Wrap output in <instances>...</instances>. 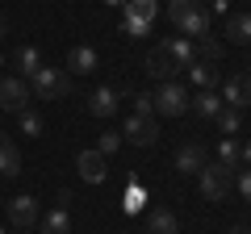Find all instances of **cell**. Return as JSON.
Returning <instances> with one entry per match:
<instances>
[{
    "mask_svg": "<svg viewBox=\"0 0 251 234\" xmlns=\"http://www.w3.org/2000/svg\"><path fill=\"white\" fill-rule=\"evenodd\" d=\"M184 71H188V80L197 84V88H214V84H218V67L214 63H201V59H197V63H188Z\"/></svg>",
    "mask_w": 251,
    "mask_h": 234,
    "instance_id": "obj_22",
    "label": "cell"
},
{
    "mask_svg": "<svg viewBox=\"0 0 251 234\" xmlns=\"http://www.w3.org/2000/svg\"><path fill=\"white\" fill-rule=\"evenodd\" d=\"M29 92H34L38 100H63L72 92V75L63 71V67H46L42 63V71L29 80Z\"/></svg>",
    "mask_w": 251,
    "mask_h": 234,
    "instance_id": "obj_4",
    "label": "cell"
},
{
    "mask_svg": "<svg viewBox=\"0 0 251 234\" xmlns=\"http://www.w3.org/2000/svg\"><path fill=\"white\" fill-rule=\"evenodd\" d=\"M117 146H122V134H100V142H97V151H100V155H105V159H109V155H113Z\"/></svg>",
    "mask_w": 251,
    "mask_h": 234,
    "instance_id": "obj_29",
    "label": "cell"
},
{
    "mask_svg": "<svg viewBox=\"0 0 251 234\" xmlns=\"http://www.w3.org/2000/svg\"><path fill=\"white\" fill-rule=\"evenodd\" d=\"M209 4H214V0H209Z\"/></svg>",
    "mask_w": 251,
    "mask_h": 234,
    "instance_id": "obj_37",
    "label": "cell"
},
{
    "mask_svg": "<svg viewBox=\"0 0 251 234\" xmlns=\"http://www.w3.org/2000/svg\"><path fill=\"white\" fill-rule=\"evenodd\" d=\"M122 142H134V146H155L159 142V121L143 113H130L122 126Z\"/></svg>",
    "mask_w": 251,
    "mask_h": 234,
    "instance_id": "obj_6",
    "label": "cell"
},
{
    "mask_svg": "<svg viewBox=\"0 0 251 234\" xmlns=\"http://www.w3.org/2000/svg\"><path fill=\"white\" fill-rule=\"evenodd\" d=\"M67 192H59V205L50 209L46 217H38V226H42V234H72V213H67Z\"/></svg>",
    "mask_w": 251,
    "mask_h": 234,
    "instance_id": "obj_12",
    "label": "cell"
},
{
    "mask_svg": "<svg viewBox=\"0 0 251 234\" xmlns=\"http://www.w3.org/2000/svg\"><path fill=\"white\" fill-rule=\"evenodd\" d=\"M168 17L176 25V34L188 38V42L209 38V9L201 0H168Z\"/></svg>",
    "mask_w": 251,
    "mask_h": 234,
    "instance_id": "obj_1",
    "label": "cell"
},
{
    "mask_svg": "<svg viewBox=\"0 0 251 234\" xmlns=\"http://www.w3.org/2000/svg\"><path fill=\"white\" fill-rule=\"evenodd\" d=\"M13 67H17V75L29 84L38 71H42V54H38V46H17V54H13Z\"/></svg>",
    "mask_w": 251,
    "mask_h": 234,
    "instance_id": "obj_15",
    "label": "cell"
},
{
    "mask_svg": "<svg viewBox=\"0 0 251 234\" xmlns=\"http://www.w3.org/2000/svg\"><path fill=\"white\" fill-rule=\"evenodd\" d=\"M17 121H21V134L42 138V113H38L34 105H29V109H21V113H17Z\"/></svg>",
    "mask_w": 251,
    "mask_h": 234,
    "instance_id": "obj_24",
    "label": "cell"
},
{
    "mask_svg": "<svg viewBox=\"0 0 251 234\" xmlns=\"http://www.w3.org/2000/svg\"><path fill=\"white\" fill-rule=\"evenodd\" d=\"M234 192L251 205V167H243V176H234Z\"/></svg>",
    "mask_w": 251,
    "mask_h": 234,
    "instance_id": "obj_27",
    "label": "cell"
},
{
    "mask_svg": "<svg viewBox=\"0 0 251 234\" xmlns=\"http://www.w3.org/2000/svg\"><path fill=\"white\" fill-rule=\"evenodd\" d=\"M193 50H197L201 63H218V59L226 54V46L218 42V38H201V42H193Z\"/></svg>",
    "mask_w": 251,
    "mask_h": 234,
    "instance_id": "obj_23",
    "label": "cell"
},
{
    "mask_svg": "<svg viewBox=\"0 0 251 234\" xmlns=\"http://www.w3.org/2000/svg\"><path fill=\"white\" fill-rule=\"evenodd\" d=\"M197 184H201V197H205V201H226L234 192V167L209 159L205 167L197 171Z\"/></svg>",
    "mask_w": 251,
    "mask_h": 234,
    "instance_id": "obj_2",
    "label": "cell"
},
{
    "mask_svg": "<svg viewBox=\"0 0 251 234\" xmlns=\"http://www.w3.org/2000/svg\"><path fill=\"white\" fill-rule=\"evenodd\" d=\"M38 201L34 197H13L9 201V222L17 226V230H29V226H38Z\"/></svg>",
    "mask_w": 251,
    "mask_h": 234,
    "instance_id": "obj_13",
    "label": "cell"
},
{
    "mask_svg": "<svg viewBox=\"0 0 251 234\" xmlns=\"http://www.w3.org/2000/svg\"><path fill=\"white\" fill-rule=\"evenodd\" d=\"M109 4H117V0H109Z\"/></svg>",
    "mask_w": 251,
    "mask_h": 234,
    "instance_id": "obj_35",
    "label": "cell"
},
{
    "mask_svg": "<svg viewBox=\"0 0 251 234\" xmlns=\"http://www.w3.org/2000/svg\"><path fill=\"white\" fill-rule=\"evenodd\" d=\"M9 34V17H4V13H0V38Z\"/></svg>",
    "mask_w": 251,
    "mask_h": 234,
    "instance_id": "obj_32",
    "label": "cell"
},
{
    "mask_svg": "<svg viewBox=\"0 0 251 234\" xmlns=\"http://www.w3.org/2000/svg\"><path fill=\"white\" fill-rule=\"evenodd\" d=\"M163 50H168V59L180 67V71H184L188 63H197V50H193V42H188V38H180V34L168 38V42H163Z\"/></svg>",
    "mask_w": 251,
    "mask_h": 234,
    "instance_id": "obj_18",
    "label": "cell"
},
{
    "mask_svg": "<svg viewBox=\"0 0 251 234\" xmlns=\"http://www.w3.org/2000/svg\"><path fill=\"white\" fill-rule=\"evenodd\" d=\"M0 176H9V180L21 176V151L9 134H0Z\"/></svg>",
    "mask_w": 251,
    "mask_h": 234,
    "instance_id": "obj_17",
    "label": "cell"
},
{
    "mask_svg": "<svg viewBox=\"0 0 251 234\" xmlns=\"http://www.w3.org/2000/svg\"><path fill=\"white\" fill-rule=\"evenodd\" d=\"M97 67H100V54L92 50L88 42H80V46L67 50V67H63V71H67V75H92Z\"/></svg>",
    "mask_w": 251,
    "mask_h": 234,
    "instance_id": "obj_10",
    "label": "cell"
},
{
    "mask_svg": "<svg viewBox=\"0 0 251 234\" xmlns=\"http://www.w3.org/2000/svg\"><path fill=\"white\" fill-rule=\"evenodd\" d=\"M239 159H243V163L251 167V142H243V146H239Z\"/></svg>",
    "mask_w": 251,
    "mask_h": 234,
    "instance_id": "obj_31",
    "label": "cell"
},
{
    "mask_svg": "<svg viewBox=\"0 0 251 234\" xmlns=\"http://www.w3.org/2000/svg\"><path fill=\"white\" fill-rule=\"evenodd\" d=\"M188 109H193L197 117H205V121H214V117L222 113V96H218L214 88H201L197 96H188Z\"/></svg>",
    "mask_w": 251,
    "mask_h": 234,
    "instance_id": "obj_16",
    "label": "cell"
},
{
    "mask_svg": "<svg viewBox=\"0 0 251 234\" xmlns=\"http://www.w3.org/2000/svg\"><path fill=\"white\" fill-rule=\"evenodd\" d=\"M143 201H147V192L130 188V192H126V213H138V209H143Z\"/></svg>",
    "mask_w": 251,
    "mask_h": 234,
    "instance_id": "obj_30",
    "label": "cell"
},
{
    "mask_svg": "<svg viewBox=\"0 0 251 234\" xmlns=\"http://www.w3.org/2000/svg\"><path fill=\"white\" fill-rule=\"evenodd\" d=\"M247 75H251V63H247Z\"/></svg>",
    "mask_w": 251,
    "mask_h": 234,
    "instance_id": "obj_34",
    "label": "cell"
},
{
    "mask_svg": "<svg viewBox=\"0 0 251 234\" xmlns=\"http://www.w3.org/2000/svg\"><path fill=\"white\" fill-rule=\"evenodd\" d=\"M159 17V0H126V17H122V29L130 38H147Z\"/></svg>",
    "mask_w": 251,
    "mask_h": 234,
    "instance_id": "obj_3",
    "label": "cell"
},
{
    "mask_svg": "<svg viewBox=\"0 0 251 234\" xmlns=\"http://www.w3.org/2000/svg\"><path fill=\"white\" fill-rule=\"evenodd\" d=\"M134 113L155 117V100H151V92H138V96H134Z\"/></svg>",
    "mask_w": 251,
    "mask_h": 234,
    "instance_id": "obj_28",
    "label": "cell"
},
{
    "mask_svg": "<svg viewBox=\"0 0 251 234\" xmlns=\"http://www.w3.org/2000/svg\"><path fill=\"white\" fill-rule=\"evenodd\" d=\"M29 100H34V92L21 75H0V109L21 113V109H29Z\"/></svg>",
    "mask_w": 251,
    "mask_h": 234,
    "instance_id": "obj_7",
    "label": "cell"
},
{
    "mask_svg": "<svg viewBox=\"0 0 251 234\" xmlns=\"http://www.w3.org/2000/svg\"><path fill=\"white\" fill-rule=\"evenodd\" d=\"M172 163H176L180 176H197V171L209 163V151H205L201 142H184V146L176 151V159H172Z\"/></svg>",
    "mask_w": 251,
    "mask_h": 234,
    "instance_id": "obj_11",
    "label": "cell"
},
{
    "mask_svg": "<svg viewBox=\"0 0 251 234\" xmlns=\"http://www.w3.org/2000/svg\"><path fill=\"white\" fill-rule=\"evenodd\" d=\"M143 234H180V222H176V213H172V209H151Z\"/></svg>",
    "mask_w": 251,
    "mask_h": 234,
    "instance_id": "obj_20",
    "label": "cell"
},
{
    "mask_svg": "<svg viewBox=\"0 0 251 234\" xmlns=\"http://www.w3.org/2000/svg\"><path fill=\"white\" fill-rule=\"evenodd\" d=\"M218 163H226V167H239V142L234 138H222V146H218Z\"/></svg>",
    "mask_w": 251,
    "mask_h": 234,
    "instance_id": "obj_26",
    "label": "cell"
},
{
    "mask_svg": "<svg viewBox=\"0 0 251 234\" xmlns=\"http://www.w3.org/2000/svg\"><path fill=\"white\" fill-rule=\"evenodd\" d=\"M226 38L230 42H251V13H230L226 17Z\"/></svg>",
    "mask_w": 251,
    "mask_h": 234,
    "instance_id": "obj_21",
    "label": "cell"
},
{
    "mask_svg": "<svg viewBox=\"0 0 251 234\" xmlns=\"http://www.w3.org/2000/svg\"><path fill=\"white\" fill-rule=\"evenodd\" d=\"M151 100H155V113H163V117H180V113H188V88H184L180 80L159 84V88L151 92Z\"/></svg>",
    "mask_w": 251,
    "mask_h": 234,
    "instance_id": "obj_5",
    "label": "cell"
},
{
    "mask_svg": "<svg viewBox=\"0 0 251 234\" xmlns=\"http://www.w3.org/2000/svg\"><path fill=\"white\" fill-rule=\"evenodd\" d=\"M214 121H218V130H222L226 138H234V134H239V126H243V113H234V109L222 105V113H218Z\"/></svg>",
    "mask_w": 251,
    "mask_h": 234,
    "instance_id": "obj_25",
    "label": "cell"
},
{
    "mask_svg": "<svg viewBox=\"0 0 251 234\" xmlns=\"http://www.w3.org/2000/svg\"><path fill=\"white\" fill-rule=\"evenodd\" d=\"M88 113L92 117H113L117 113V88H109V84H105V88H97L88 96Z\"/></svg>",
    "mask_w": 251,
    "mask_h": 234,
    "instance_id": "obj_19",
    "label": "cell"
},
{
    "mask_svg": "<svg viewBox=\"0 0 251 234\" xmlns=\"http://www.w3.org/2000/svg\"><path fill=\"white\" fill-rule=\"evenodd\" d=\"M226 234H251V230H247V226H230V230H226Z\"/></svg>",
    "mask_w": 251,
    "mask_h": 234,
    "instance_id": "obj_33",
    "label": "cell"
},
{
    "mask_svg": "<svg viewBox=\"0 0 251 234\" xmlns=\"http://www.w3.org/2000/svg\"><path fill=\"white\" fill-rule=\"evenodd\" d=\"M75 171H80V180H88V184H105V176H109V159L92 146V151H80L75 155Z\"/></svg>",
    "mask_w": 251,
    "mask_h": 234,
    "instance_id": "obj_9",
    "label": "cell"
},
{
    "mask_svg": "<svg viewBox=\"0 0 251 234\" xmlns=\"http://www.w3.org/2000/svg\"><path fill=\"white\" fill-rule=\"evenodd\" d=\"M0 67H4V59H0Z\"/></svg>",
    "mask_w": 251,
    "mask_h": 234,
    "instance_id": "obj_36",
    "label": "cell"
},
{
    "mask_svg": "<svg viewBox=\"0 0 251 234\" xmlns=\"http://www.w3.org/2000/svg\"><path fill=\"white\" fill-rule=\"evenodd\" d=\"M222 105H226V109H234V113L251 109V75H247V71L226 75V80H222Z\"/></svg>",
    "mask_w": 251,
    "mask_h": 234,
    "instance_id": "obj_8",
    "label": "cell"
},
{
    "mask_svg": "<svg viewBox=\"0 0 251 234\" xmlns=\"http://www.w3.org/2000/svg\"><path fill=\"white\" fill-rule=\"evenodd\" d=\"M147 75H155L159 84H168V80H176V75H180V67L168 59V50H163V46H155V50L147 54Z\"/></svg>",
    "mask_w": 251,
    "mask_h": 234,
    "instance_id": "obj_14",
    "label": "cell"
}]
</instances>
